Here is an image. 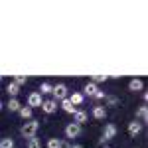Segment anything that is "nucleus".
I'll return each mask as SVG.
<instances>
[{"mask_svg":"<svg viewBox=\"0 0 148 148\" xmlns=\"http://www.w3.org/2000/svg\"><path fill=\"white\" fill-rule=\"evenodd\" d=\"M128 91L136 93V91H144V83L140 79H130L128 81Z\"/></svg>","mask_w":148,"mask_h":148,"instance_id":"nucleus-9","label":"nucleus"},{"mask_svg":"<svg viewBox=\"0 0 148 148\" xmlns=\"http://www.w3.org/2000/svg\"><path fill=\"white\" fill-rule=\"evenodd\" d=\"M97 91H99V87H97L93 81H89V83L83 87V97H85V95H87V97H93V95H95Z\"/></svg>","mask_w":148,"mask_h":148,"instance_id":"nucleus-11","label":"nucleus"},{"mask_svg":"<svg viewBox=\"0 0 148 148\" xmlns=\"http://www.w3.org/2000/svg\"><path fill=\"white\" fill-rule=\"evenodd\" d=\"M105 148H109V146H105Z\"/></svg>","mask_w":148,"mask_h":148,"instance_id":"nucleus-30","label":"nucleus"},{"mask_svg":"<svg viewBox=\"0 0 148 148\" xmlns=\"http://www.w3.org/2000/svg\"><path fill=\"white\" fill-rule=\"evenodd\" d=\"M28 148H42V142L34 136V138H30V140H28Z\"/></svg>","mask_w":148,"mask_h":148,"instance_id":"nucleus-22","label":"nucleus"},{"mask_svg":"<svg viewBox=\"0 0 148 148\" xmlns=\"http://www.w3.org/2000/svg\"><path fill=\"white\" fill-rule=\"evenodd\" d=\"M107 101H109V105H116L119 99H116V97H107Z\"/></svg>","mask_w":148,"mask_h":148,"instance_id":"nucleus-25","label":"nucleus"},{"mask_svg":"<svg viewBox=\"0 0 148 148\" xmlns=\"http://www.w3.org/2000/svg\"><path fill=\"white\" fill-rule=\"evenodd\" d=\"M20 107H22V105H20V101H18L16 97L8 99V103H6V109H8L10 113H18V111H20Z\"/></svg>","mask_w":148,"mask_h":148,"instance_id":"nucleus-10","label":"nucleus"},{"mask_svg":"<svg viewBox=\"0 0 148 148\" xmlns=\"http://www.w3.org/2000/svg\"><path fill=\"white\" fill-rule=\"evenodd\" d=\"M71 148H83L81 144H71Z\"/></svg>","mask_w":148,"mask_h":148,"instance_id":"nucleus-27","label":"nucleus"},{"mask_svg":"<svg viewBox=\"0 0 148 148\" xmlns=\"http://www.w3.org/2000/svg\"><path fill=\"white\" fill-rule=\"evenodd\" d=\"M51 95H53V101H63V99H67L69 97V91H67V85L65 83H57L53 85V89H51Z\"/></svg>","mask_w":148,"mask_h":148,"instance_id":"nucleus-2","label":"nucleus"},{"mask_svg":"<svg viewBox=\"0 0 148 148\" xmlns=\"http://www.w3.org/2000/svg\"><path fill=\"white\" fill-rule=\"evenodd\" d=\"M73 116H75V121H73V123H77V125H83V123H87V119H89V114L85 113V111H81V109H77Z\"/></svg>","mask_w":148,"mask_h":148,"instance_id":"nucleus-12","label":"nucleus"},{"mask_svg":"<svg viewBox=\"0 0 148 148\" xmlns=\"http://www.w3.org/2000/svg\"><path fill=\"white\" fill-rule=\"evenodd\" d=\"M93 116H95L97 121H103V119L107 116V109H105V105H95V107H93Z\"/></svg>","mask_w":148,"mask_h":148,"instance_id":"nucleus-8","label":"nucleus"},{"mask_svg":"<svg viewBox=\"0 0 148 148\" xmlns=\"http://www.w3.org/2000/svg\"><path fill=\"white\" fill-rule=\"evenodd\" d=\"M2 107H4V105H2V101H0V111H2Z\"/></svg>","mask_w":148,"mask_h":148,"instance_id":"nucleus-28","label":"nucleus"},{"mask_svg":"<svg viewBox=\"0 0 148 148\" xmlns=\"http://www.w3.org/2000/svg\"><path fill=\"white\" fill-rule=\"evenodd\" d=\"M0 148H14V138H0Z\"/></svg>","mask_w":148,"mask_h":148,"instance_id":"nucleus-18","label":"nucleus"},{"mask_svg":"<svg viewBox=\"0 0 148 148\" xmlns=\"http://www.w3.org/2000/svg\"><path fill=\"white\" fill-rule=\"evenodd\" d=\"M109 79V75H103V73H99V75H93V83L97 85V83H103V81Z\"/></svg>","mask_w":148,"mask_h":148,"instance_id":"nucleus-23","label":"nucleus"},{"mask_svg":"<svg viewBox=\"0 0 148 148\" xmlns=\"http://www.w3.org/2000/svg\"><path fill=\"white\" fill-rule=\"evenodd\" d=\"M47 148H61V140L59 138H49L47 140Z\"/></svg>","mask_w":148,"mask_h":148,"instance_id":"nucleus-21","label":"nucleus"},{"mask_svg":"<svg viewBox=\"0 0 148 148\" xmlns=\"http://www.w3.org/2000/svg\"><path fill=\"white\" fill-rule=\"evenodd\" d=\"M116 132H119L116 125H113V123H107V125H105V128H103V138H101V142L105 144V142L113 140V138L116 136Z\"/></svg>","mask_w":148,"mask_h":148,"instance_id":"nucleus-3","label":"nucleus"},{"mask_svg":"<svg viewBox=\"0 0 148 148\" xmlns=\"http://www.w3.org/2000/svg\"><path fill=\"white\" fill-rule=\"evenodd\" d=\"M0 81H2V75H0Z\"/></svg>","mask_w":148,"mask_h":148,"instance_id":"nucleus-29","label":"nucleus"},{"mask_svg":"<svg viewBox=\"0 0 148 148\" xmlns=\"http://www.w3.org/2000/svg\"><path fill=\"white\" fill-rule=\"evenodd\" d=\"M6 93L10 95V99H12V97H16V99H18V93H20V87H18V85H16L14 81H10V83L6 85Z\"/></svg>","mask_w":148,"mask_h":148,"instance_id":"nucleus-13","label":"nucleus"},{"mask_svg":"<svg viewBox=\"0 0 148 148\" xmlns=\"http://www.w3.org/2000/svg\"><path fill=\"white\" fill-rule=\"evenodd\" d=\"M18 114L22 116L24 121H30V119H32V109H30V107H20Z\"/></svg>","mask_w":148,"mask_h":148,"instance_id":"nucleus-16","label":"nucleus"},{"mask_svg":"<svg viewBox=\"0 0 148 148\" xmlns=\"http://www.w3.org/2000/svg\"><path fill=\"white\" fill-rule=\"evenodd\" d=\"M42 103H44V99H42V95H40L38 91H34V93L28 95V107H30V109H34V107H42Z\"/></svg>","mask_w":148,"mask_h":148,"instance_id":"nucleus-5","label":"nucleus"},{"mask_svg":"<svg viewBox=\"0 0 148 148\" xmlns=\"http://www.w3.org/2000/svg\"><path fill=\"white\" fill-rule=\"evenodd\" d=\"M81 134V125L77 123H69L65 126V138H77Z\"/></svg>","mask_w":148,"mask_h":148,"instance_id":"nucleus-4","label":"nucleus"},{"mask_svg":"<svg viewBox=\"0 0 148 148\" xmlns=\"http://www.w3.org/2000/svg\"><path fill=\"white\" fill-rule=\"evenodd\" d=\"M140 130H142V123H138V121H132V123H128V134L132 138H136L140 134Z\"/></svg>","mask_w":148,"mask_h":148,"instance_id":"nucleus-7","label":"nucleus"},{"mask_svg":"<svg viewBox=\"0 0 148 148\" xmlns=\"http://www.w3.org/2000/svg\"><path fill=\"white\" fill-rule=\"evenodd\" d=\"M67 99H69V103H71V105L75 107V105H81L85 97H83V93H73V95H69Z\"/></svg>","mask_w":148,"mask_h":148,"instance_id":"nucleus-15","label":"nucleus"},{"mask_svg":"<svg viewBox=\"0 0 148 148\" xmlns=\"http://www.w3.org/2000/svg\"><path fill=\"white\" fill-rule=\"evenodd\" d=\"M51 89H53V85H51V83H47V81H44V83L40 85V91H38V93L44 97V95H47V93H51Z\"/></svg>","mask_w":148,"mask_h":148,"instance_id":"nucleus-17","label":"nucleus"},{"mask_svg":"<svg viewBox=\"0 0 148 148\" xmlns=\"http://www.w3.org/2000/svg\"><path fill=\"white\" fill-rule=\"evenodd\" d=\"M136 116L140 119V121H146V119H148V109H146V105H142V107L136 111Z\"/></svg>","mask_w":148,"mask_h":148,"instance_id":"nucleus-19","label":"nucleus"},{"mask_svg":"<svg viewBox=\"0 0 148 148\" xmlns=\"http://www.w3.org/2000/svg\"><path fill=\"white\" fill-rule=\"evenodd\" d=\"M59 103H61V109H63L65 113H69V114H75L77 107H73V105L69 103V99H63V101H59Z\"/></svg>","mask_w":148,"mask_h":148,"instance_id":"nucleus-14","label":"nucleus"},{"mask_svg":"<svg viewBox=\"0 0 148 148\" xmlns=\"http://www.w3.org/2000/svg\"><path fill=\"white\" fill-rule=\"evenodd\" d=\"M12 81H14L18 87H22V85H26V83H28V77H26V75H16Z\"/></svg>","mask_w":148,"mask_h":148,"instance_id":"nucleus-20","label":"nucleus"},{"mask_svg":"<svg viewBox=\"0 0 148 148\" xmlns=\"http://www.w3.org/2000/svg\"><path fill=\"white\" fill-rule=\"evenodd\" d=\"M61 148H71V144H69V142H65V140H61Z\"/></svg>","mask_w":148,"mask_h":148,"instance_id":"nucleus-26","label":"nucleus"},{"mask_svg":"<svg viewBox=\"0 0 148 148\" xmlns=\"http://www.w3.org/2000/svg\"><path fill=\"white\" fill-rule=\"evenodd\" d=\"M40 130V123L36 121V119H30V121H26L22 125V128H20V132H22V136L24 138H34L36 136V132Z\"/></svg>","mask_w":148,"mask_h":148,"instance_id":"nucleus-1","label":"nucleus"},{"mask_svg":"<svg viewBox=\"0 0 148 148\" xmlns=\"http://www.w3.org/2000/svg\"><path fill=\"white\" fill-rule=\"evenodd\" d=\"M42 111L46 114H53L57 111V101H53V99H47V101L42 103Z\"/></svg>","mask_w":148,"mask_h":148,"instance_id":"nucleus-6","label":"nucleus"},{"mask_svg":"<svg viewBox=\"0 0 148 148\" xmlns=\"http://www.w3.org/2000/svg\"><path fill=\"white\" fill-rule=\"evenodd\" d=\"M93 97L101 101V99H107V93H103V91H97V93H95V95H93Z\"/></svg>","mask_w":148,"mask_h":148,"instance_id":"nucleus-24","label":"nucleus"}]
</instances>
